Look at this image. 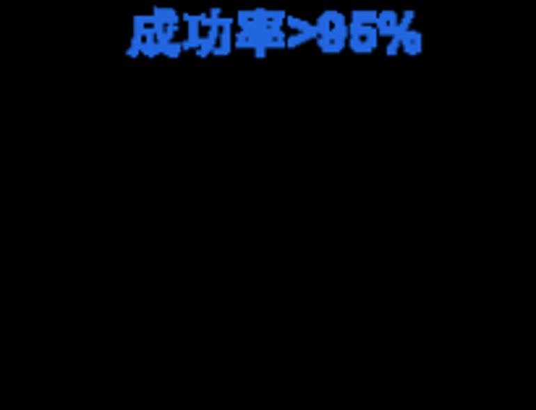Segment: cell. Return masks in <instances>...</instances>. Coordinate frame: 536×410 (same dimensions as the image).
I'll return each mask as SVG.
<instances>
[{
	"label": "cell",
	"instance_id": "7",
	"mask_svg": "<svg viewBox=\"0 0 536 410\" xmlns=\"http://www.w3.org/2000/svg\"><path fill=\"white\" fill-rule=\"evenodd\" d=\"M202 40L204 37L199 32H189V37L183 40V50H199V47H202Z\"/></svg>",
	"mask_w": 536,
	"mask_h": 410
},
{
	"label": "cell",
	"instance_id": "10",
	"mask_svg": "<svg viewBox=\"0 0 536 410\" xmlns=\"http://www.w3.org/2000/svg\"><path fill=\"white\" fill-rule=\"evenodd\" d=\"M181 53H183V42H175V40L162 50V55H168V58H178Z\"/></svg>",
	"mask_w": 536,
	"mask_h": 410
},
{
	"label": "cell",
	"instance_id": "14",
	"mask_svg": "<svg viewBox=\"0 0 536 410\" xmlns=\"http://www.w3.org/2000/svg\"><path fill=\"white\" fill-rule=\"evenodd\" d=\"M254 55H257V58H265V55H267V50H265V47H259V50H254Z\"/></svg>",
	"mask_w": 536,
	"mask_h": 410
},
{
	"label": "cell",
	"instance_id": "8",
	"mask_svg": "<svg viewBox=\"0 0 536 410\" xmlns=\"http://www.w3.org/2000/svg\"><path fill=\"white\" fill-rule=\"evenodd\" d=\"M267 19H269V24H272V26H278V29H280L283 24L288 22V13H285V11H269Z\"/></svg>",
	"mask_w": 536,
	"mask_h": 410
},
{
	"label": "cell",
	"instance_id": "2",
	"mask_svg": "<svg viewBox=\"0 0 536 410\" xmlns=\"http://www.w3.org/2000/svg\"><path fill=\"white\" fill-rule=\"evenodd\" d=\"M424 37H421V32H416V29H408L406 37H403V53L406 55H418L421 53V47H424V42H421Z\"/></svg>",
	"mask_w": 536,
	"mask_h": 410
},
{
	"label": "cell",
	"instance_id": "6",
	"mask_svg": "<svg viewBox=\"0 0 536 410\" xmlns=\"http://www.w3.org/2000/svg\"><path fill=\"white\" fill-rule=\"evenodd\" d=\"M293 29V32H317V24H309V22H304V19H299V16H288V22H285ZM320 34V32H317Z\"/></svg>",
	"mask_w": 536,
	"mask_h": 410
},
{
	"label": "cell",
	"instance_id": "13",
	"mask_svg": "<svg viewBox=\"0 0 536 410\" xmlns=\"http://www.w3.org/2000/svg\"><path fill=\"white\" fill-rule=\"evenodd\" d=\"M400 47H403V42H400V40H390V44H387V55H395Z\"/></svg>",
	"mask_w": 536,
	"mask_h": 410
},
{
	"label": "cell",
	"instance_id": "5",
	"mask_svg": "<svg viewBox=\"0 0 536 410\" xmlns=\"http://www.w3.org/2000/svg\"><path fill=\"white\" fill-rule=\"evenodd\" d=\"M317 32H320V37H330V32H333V11H324L317 19Z\"/></svg>",
	"mask_w": 536,
	"mask_h": 410
},
{
	"label": "cell",
	"instance_id": "3",
	"mask_svg": "<svg viewBox=\"0 0 536 410\" xmlns=\"http://www.w3.org/2000/svg\"><path fill=\"white\" fill-rule=\"evenodd\" d=\"M152 13H155V19H157V22H155V29H157V26H165V24H175V26H178V19H181L173 8H155Z\"/></svg>",
	"mask_w": 536,
	"mask_h": 410
},
{
	"label": "cell",
	"instance_id": "12",
	"mask_svg": "<svg viewBox=\"0 0 536 410\" xmlns=\"http://www.w3.org/2000/svg\"><path fill=\"white\" fill-rule=\"evenodd\" d=\"M411 22H413V11H406L403 16H400V26H403L406 32L411 29Z\"/></svg>",
	"mask_w": 536,
	"mask_h": 410
},
{
	"label": "cell",
	"instance_id": "9",
	"mask_svg": "<svg viewBox=\"0 0 536 410\" xmlns=\"http://www.w3.org/2000/svg\"><path fill=\"white\" fill-rule=\"evenodd\" d=\"M141 47H144V37H139V34H134V37H131V47H129V55H131V58H136V55H141Z\"/></svg>",
	"mask_w": 536,
	"mask_h": 410
},
{
	"label": "cell",
	"instance_id": "1",
	"mask_svg": "<svg viewBox=\"0 0 536 410\" xmlns=\"http://www.w3.org/2000/svg\"><path fill=\"white\" fill-rule=\"evenodd\" d=\"M397 24H400V19H397L395 11H382L379 13V22H377V32H379V37H393Z\"/></svg>",
	"mask_w": 536,
	"mask_h": 410
},
{
	"label": "cell",
	"instance_id": "11",
	"mask_svg": "<svg viewBox=\"0 0 536 410\" xmlns=\"http://www.w3.org/2000/svg\"><path fill=\"white\" fill-rule=\"evenodd\" d=\"M236 47L238 50H249V47H251V37H249L246 32H238L236 34Z\"/></svg>",
	"mask_w": 536,
	"mask_h": 410
},
{
	"label": "cell",
	"instance_id": "4",
	"mask_svg": "<svg viewBox=\"0 0 536 410\" xmlns=\"http://www.w3.org/2000/svg\"><path fill=\"white\" fill-rule=\"evenodd\" d=\"M351 22H358V24H364V26H377L379 13L377 11H354L351 13Z\"/></svg>",
	"mask_w": 536,
	"mask_h": 410
}]
</instances>
